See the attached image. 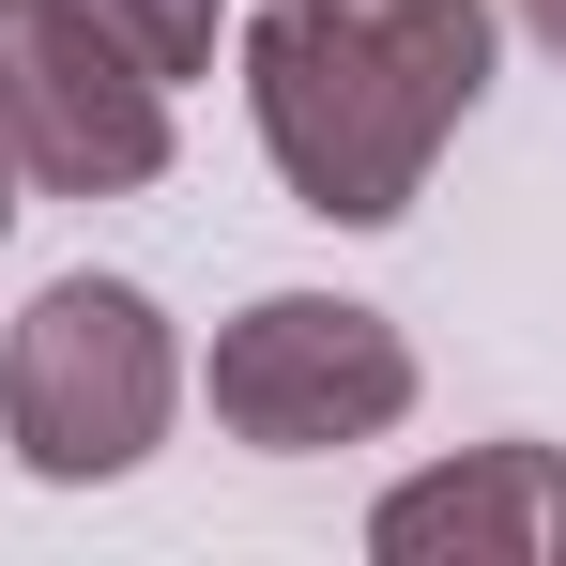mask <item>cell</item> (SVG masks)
I'll use <instances>...</instances> for the list:
<instances>
[{
	"label": "cell",
	"instance_id": "cell-1",
	"mask_svg": "<svg viewBox=\"0 0 566 566\" xmlns=\"http://www.w3.org/2000/svg\"><path fill=\"white\" fill-rule=\"evenodd\" d=\"M245 93L306 214L382 230L413 214L429 154L490 93V0H276L245 31Z\"/></svg>",
	"mask_w": 566,
	"mask_h": 566
},
{
	"label": "cell",
	"instance_id": "cell-2",
	"mask_svg": "<svg viewBox=\"0 0 566 566\" xmlns=\"http://www.w3.org/2000/svg\"><path fill=\"white\" fill-rule=\"evenodd\" d=\"M169 398H185V353H169V306L138 276H62L0 337V429H15V460L46 490L138 474L154 429H169Z\"/></svg>",
	"mask_w": 566,
	"mask_h": 566
},
{
	"label": "cell",
	"instance_id": "cell-3",
	"mask_svg": "<svg viewBox=\"0 0 566 566\" xmlns=\"http://www.w3.org/2000/svg\"><path fill=\"white\" fill-rule=\"evenodd\" d=\"M0 169L46 199H123L169 169V77L107 0H0Z\"/></svg>",
	"mask_w": 566,
	"mask_h": 566
},
{
	"label": "cell",
	"instance_id": "cell-4",
	"mask_svg": "<svg viewBox=\"0 0 566 566\" xmlns=\"http://www.w3.org/2000/svg\"><path fill=\"white\" fill-rule=\"evenodd\" d=\"M413 413V337L353 306V291H261L214 337V429L261 460H322V444H382Z\"/></svg>",
	"mask_w": 566,
	"mask_h": 566
},
{
	"label": "cell",
	"instance_id": "cell-5",
	"mask_svg": "<svg viewBox=\"0 0 566 566\" xmlns=\"http://www.w3.org/2000/svg\"><path fill=\"white\" fill-rule=\"evenodd\" d=\"M398 566H566V444H474L460 474H413L382 490L368 521Z\"/></svg>",
	"mask_w": 566,
	"mask_h": 566
},
{
	"label": "cell",
	"instance_id": "cell-6",
	"mask_svg": "<svg viewBox=\"0 0 566 566\" xmlns=\"http://www.w3.org/2000/svg\"><path fill=\"white\" fill-rule=\"evenodd\" d=\"M214 15H230V0H107V31H123L154 77H199V62H214Z\"/></svg>",
	"mask_w": 566,
	"mask_h": 566
},
{
	"label": "cell",
	"instance_id": "cell-7",
	"mask_svg": "<svg viewBox=\"0 0 566 566\" xmlns=\"http://www.w3.org/2000/svg\"><path fill=\"white\" fill-rule=\"evenodd\" d=\"M521 31H536V46H552V62H566V0H521Z\"/></svg>",
	"mask_w": 566,
	"mask_h": 566
},
{
	"label": "cell",
	"instance_id": "cell-8",
	"mask_svg": "<svg viewBox=\"0 0 566 566\" xmlns=\"http://www.w3.org/2000/svg\"><path fill=\"white\" fill-rule=\"evenodd\" d=\"M0 185H15V169H0ZM0 214H15V199H0Z\"/></svg>",
	"mask_w": 566,
	"mask_h": 566
}]
</instances>
